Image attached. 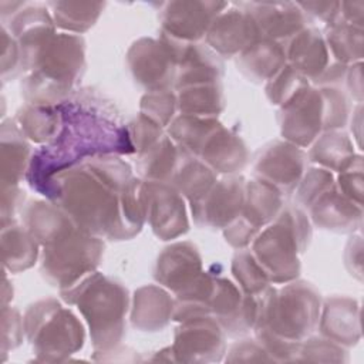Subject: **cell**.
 <instances>
[{"label": "cell", "instance_id": "52", "mask_svg": "<svg viewBox=\"0 0 364 364\" xmlns=\"http://www.w3.org/2000/svg\"><path fill=\"white\" fill-rule=\"evenodd\" d=\"M344 259H346V266L348 272L361 280V237L360 236L350 239L346 247Z\"/></svg>", "mask_w": 364, "mask_h": 364}, {"label": "cell", "instance_id": "26", "mask_svg": "<svg viewBox=\"0 0 364 364\" xmlns=\"http://www.w3.org/2000/svg\"><path fill=\"white\" fill-rule=\"evenodd\" d=\"M23 223L43 247L77 229V225L65 210L54 202L44 200H34L24 208Z\"/></svg>", "mask_w": 364, "mask_h": 364}, {"label": "cell", "instance_id": "17", "mask_svg": "<svg viewBox=\"0 0 364 364\" xmlns=\"http://www.w3.org/2000/svg\"><path fill=\"white\" fill-rule=\"evenodd\" d=\"M259 38L257 27L243 4H228L205 36L206 44L220 57H237Z\"/></svg>", "mask_w": 364, "mask_h": 364}, {"label": "cell", "instance_id": "19", "mask_svg": "<svg viewBox=\"0 0 364 364\" xmlns=\"http://www.w3.org/2000/svg\"><path fill=\"white\" fill-rule=\"evenodd\" d=\"M243 7L253 18L260 37L282 43L289 41L307 23L306 13L297 3L289 1H250Z\"/></svg>", "mask_w": 364, "mask_h": 364}, {"label": "cell", "instance_id": "18", "mask_svg": "<svg viewBox=\"0 0 364 364\" xmlns=\"http://www.w3.org/2000/svg\"><path fill=\"white\" fill-rule=\"evenodd\" d=\"M171 43L178 63L175 77L176 90L198 84L222 82V57L218 55L208 44L182 43L173 38H171Z\"/></svg>", "mask_w": 364, "mask_h": 364}, {"label": "cell", "instance_id": "28", "mask_svg": "<svg viewBox=\"0 0 364 364\" xmlns=\"http://www.w3.org/2000/svg\"><path fill=\"white\" fill-rule=\"evenodd\" d=\"M1 182L18 185L27 175L31 162V146L16 121L7 119L1 124Z\"/></svg>", "mask_w": 364, "mask_h": 364}, {"label": "cell", "instance_id": "51", "mask_svg": "<svg viewBox=\"0 0 364 364\" xmlns=\"http://www.w3.org/2000/svg\"><path fill=\"white\" fill-rule=\"evenodd\" d=\"M299 7L307 14L330 24L340 17V1H307L297 3Z\"/></svg>", "mask_w": 364, "mask_h": 364}, {"label": "cell", "instance_id": "29", "mask_svg": "<svg viewBox=\"0 0 364 364\" xmlns=\"http://www.w3.org/2000/svg\"><path fill=\"white\" fill-rule=\"evenodd\" d=\"M284 206L283 193L272 183L259 178L246 182L245 205L242 216L262 230L279 215Z\"/></svg>", "mask_w": 364, "mask_h": 364}, {"label": "cell", "instance_id": "11", "mask_svg": "<svg viewBox=\"0 0 364 364\" xmlns=\"http://www.w3.org/2000/svg\"><path fill=\"white\" fill-rule=\"evenodd\" d=\"M175 361H220L226 353V333L212 316H199L181 321L171 346Z\"/></svg>", "mask_w": 364, "mask_h": 364}, {"label": "cell", "instance_id": "14", "mask_svg": "<svg viewBox=\"0 0 364 364\" xmlns=\"http://www.w3.org/2000/svg\"><path fill=\"white\" fill-rule=\"evenodd\" d=\"M225 1H168L162 4L159 20L162 33L182 43H199L220 11Z\"/></svg>", "mask_w": 364, "mask_h": 364}, {"label": "cell", "instance_id": "41", "mask_svg": "<svg viewBox=\"0 0 364 364\" xmlns=\"http://www.w3.org/2000/svg\"><path fill=\"white\" fill-rule=\"evenodd\" d=\"M141 114L156 122L159 127H168L178 109V98L176 94L171 90H156L148 91L141 98Z\"/></svg>", "mask_w": 364, "mask_h": 364}, {"label": "cell", "instance_id": "49", "mask_svg": "<svg viewBox=\"0 0 364 364\" xmlns=\"http://www.w3.org/2000/svg\"><path fill=\"white\" fill-rule=\"evenodd\" d=\"M226 361L230 363H249V361H273V358L267 354V351L262 347V344L255 340H240L235 343L228 351Z\"/></svg>", "mask_w": 364, "mask_h": 364}, {"label": "cell", "instance_id": "39", "mask_svg": "<svg viewBox=\"0 0 364 364\" xmlns=\"http://www.w3.org/2000/svg\"><path fill=\"white\" fill-rule=\"evenodd\" d=\"M232 273L242 293L247 296H260L270 283L266 272L247 247L235 253L232 259Z\"/></svg>", "mask_w": 364, "mask_h": 364}, {"label": "cell", "instance_id": "16", "mask_svg": "<svg viewBox=\"0 0 364 364\" xmlns=\"http://www.w3.org/2000/svg\"><path fill=\"white\" fill-rule=\"evenodd\" d=\"M209 310L228 336L237 337L255 327L259 304L257 297L242 293L237 284L216 276Z\"/></svg>", "mask_w": 364, "mask_h": 364}, {"label": "cell", "instance_id": "25", "mask_svg": "<svg viewBox=\"0 0 364 364\" xmlns=\"http://www.w3.org/2000/svg\"><path fill=\"white\" fill-rule=\"evenodd\" d=\"M175 299L168 289L146 284L135 290L132 299L131 323L139 331H161L173 317Z\"/></svg>", "mask_w": 364, "mask_h": 364}, {"label": "cell", "instance_id": "53", "mask_svg": "<svg viewBox=\"0 0 364 364\" xmlns=\"http://www.w3.org/2000/svg\"><path fill=\"white\" fill-rule=\"evenodd\" d=\"M363 10L364 1H341L340 3V17L355 26L363 28Z\"/></svg>", "mask_w": 364, "mask_h": 364}, {"label": "cell", "instance_id": "47", "mask_svg": "<svg viewBox=\"0 0 364 364\" xmlns=\"http://www.w3.org/2000/svg\"><path fill=\"white\" fill-rule=\"evenodd\" d=\"M1 77L3 81H7L9 77L14 78L23 70V55L18 43L4 26L1 27Z\"/></svg>", "mask_w": 364, "mask_h": 364}, {"label": "cell", "instance_id": "2", "mask_svg": "<svg viewBox=\"0 0 364 364\" xmlns=\"http://www.w3.org/2000/svg\"><path fill=\"white\" fill-rule=\"evenodd\" d=\"M132 178L131 166L118 155H100L55 175L44 196L65 210L78 229L127 240L121 192Z\"/></svg>", "mask_w": 364, "mask_h": 364}, {"label": "cell", "instance_id": "31", "mask_svg": "<svg viewBox=\"0 0 364 364\" xmlns=\"http://www.w3.org/2000/svg\"><path fill=\"white\" fill-rule=\"evenodd\" d=\"M38 243L24 225L14 220L1 225L3 263L11 273L30 269L38 257Z\"/></svg>", "mask_w": 364, "mask_h": 364}, {"label": "cell", "instance_id": "40", "mask_svg": "<svg viewBox=\"0 0 364 364\" xmlns=\"http://www.w3.org/2000/svg\"><path fill=\"white\" fill-rule=\"evenodd\" d=\"M307 87H310L309 80L286 64L270 81L266 82V95L270 104L282 108L293 101Z\"/></svg>", "mask_w": 364, "mask_h": 364}, {"label": "cell", "instance_id": "36", "mask_svg": "<svg viewBox=\"0 0 364 364\" xmlns=\"http://www.w3.org/2000/svg\"><path fill=\"white\" fill-rule=\"evenodd\" d=\"M324 41L330 55L341 64L360 63L363 58V28L344 21L341 17L327 24Z\"/></svg>", "mask_w": 364, "mask_h": 364}, {"label": "cell", "instance_id": "34", "mask_svg": "<svg viewBox=\"0 0 364 364\" xmlns=\"http://www.w3.org/2000/svg\"><path fill=\"white\" fill-rule=\"evenodd\" d=\"M16 122L27 139L46 145L60 132L61 114L57 105L27 104L18 109Z\"/></svg>", "mask_w": 364, "mask_h": 364}, {"label": "cell", "instance_id": "4", "mask_svg": "<svg viewBox=\"0 0 364 364\" xmlns=\"http://www.w3.org/2000/svg\"><path fill=\"white\" fill-rule=\"evenodd\" d=\"M60 293L67 303L75 304L85 318L95 354L117 350L125 336L129 303L125 286L102 273L92 272Z\"/></svg>", "mask_w": 364, "mask_h": 364}, {"label": "cell", "instance_id": "10", "mask_svg": "<svg viewBox=\"0 0 364 364\" xmlns=\"http://www.w3.org/2000/svg\"><path fill=\"white\" fill-rule=\"evenodd\" d=\"M127 64L135 82L148 91L169 90L175 84L176 55L166 36L159 40L142 37L127 53Z\"/></svg>", "mask_w": 364, "mask_h": 364}, {"label": "cell", "instance_id": "7", "mask_svg": "<svg viewBox=\"0 0 364 364\" xmlns=\"http://www.w3.org/2000/svg\"><path fill=\"white\" fill-rule=\"evenodd\" d=\"M348 101L337 87H307L277 112L282 136L300 146H310L316 138L341 129L348 118Z\"/></svg>", "mask_w": 364, "mask_h": 364}, {"label": "cell", "instance_id": "45", "mask_svg": "<svg viewBox=\"0 0 364 364\" xmlns=\"http://www.w3.org/2000/svg\"><path fill=\"white\" fill-rule=\"evenodd\" d=\"M336 185L344 196L363 206V156L360 154L346 169L338 172Z\"/></svg>", "mask_w": 364, "mask_h": 364}, {"label": "cell", "instance_id": "3", "mask_svg": "<svg viewBox=\"0 0 364 364\" xmlns=\"http://www.w3.org/2000/svg\"><path fill=\"white\" fill-rule=\"evenodd\" d=\"M85 70V43L77 34H54L33 57L21 82L27 104L58 105L67 100Z\"/></svg>", "mask_w": 364, "mask_h": 364}, {"label": "cell", "instance_id": "50", "mask_svg": "<svg viewBox=\"0 0 364 364\" xmlns=\"http://www.w3.org/2000/svg\"><path fill=\"white\" fill-rule=\"evenodd\" d=\"M24 192L18 188V185H6L3 186L1 193V225L13 222V216L17 209L23 205Z\"/></svg>", "mask_w": 364, "mask_h": 364}, {"label": "cell", "instance_id": "5", "mask_svg": "<svg viewBox=\"0 0 364 364\" xmlns=\"http://www.w3.org/2000/svg\"><path fill=\"white\" fill-rule=\"evenodd\" d=\"M311 237V226L304 209L284 205L279 215L257 233L252 253L273 283H289L300 274V256Z\"/></svg>", "mask_w": 364, "mask_h": 364}, {"label": "cell", "instance_id": "1", "mask_svg": "<svg viewBox=\"0 0 364 364\" xmlns=\"http://www.w3.org/2000/svg\"><path fill=\"white\" fill-rule=\"evenodd\" d=\"M57 108L61 114L60 132L33 152L26 175L30 186L41 195L55 175L85 159L135 152L115 105L95 90L74 91Z\"/></svg>", "mask_w": 364, "mask_h": 364}, {"label": "cell", "instance_id": "8", "mask_svg": "<svg viewBox=\"0 0 364 364\" xmlns=\"http://www.w3.org/2000/svg\"><path fill=\"white\" fill-rule=\"evenodd\" d=\"M24 333L40 361H63L82 348V323L55 299L31 304L24 314Z\"/></svg>", "mask_w": 364, "mask_h": 364}, {"label": "cell", "instance_id": "21", "mask_svg": "<svg viewBox=\"0 0 364 364\" xmlns=\"http://www.w3.org/2000/svg\"><path fill=\"white\" fill-rule=\"evenodd\" d=\"M307 210L311 222L324 230L346 233L361 226L363 206L344 196L336 183L326 189Z\"/></svg>", "mask_w": 364, "mask_h": 364}, {"label": "cell", "instance_id": "37", "mask_svg": "<svg viewBox=\"0 0 364 364\" xmlns=\"http://www.w3.org/2000/svg\"><path fill=\"white\" fill-rule=\"evenodd\" d=\"M220 125L216 118L181 114L168 125L169 138L192 155H198L205 139Z\"/></svg>", "mask_w": 364, "mask_h": 364}, {"label": "cell", "instance_id": "48", "mask_svg": "<svg viewBox=\"0 0 364 364\" xmlns=\"http://www.w3.org/2000/svg\"><path fill=\"white\" fill-rule=\"evenodd\" d=\"M259 232H260V229L253 226L242 215H239L232 223H229L223 229V235H225L226 242L237 250L246 249L255 240V237L257 236Z\"/></svg>", "mask_w": 364, "mask_h": 364}, {"label": "cell", "instance_id": "9", "mask_svg": "<svg viewBox=\"0 0 364 364\" xmlns=\"http://www.w3.org/2000/svg\"><path fill=\"white\" fill-rule=\"evenodd\" d=\"M102 255V237L77 228L43 247L41 273L47 282L64 290L95 272Z\"/></svg>", "mask_w": 364, "mask_h": 364}, {"label": "cell", "instance_id": "23", "mask_svg": "<svg viewBox=\"0 0 364 364\" xmlns=\"http://www.w3.org/2000/svg\"><path fill=\"white\" fill-rule=\"evenodd\" d=\"M216 173L233 175L249 162V151L243 139L222 124L205 139L198 155Z\"/></svg>", "mask_w": 364, "mask_h": 364}, {"label": "cell", "instance_id": "12", "mask_svg": "<svg viewBox=\"0 0 364 364\" xmlns=\"http://www.w3.org/2000/svg\"><path fill=\"white\" fill-rule=\"evenodd\" d=\"M307 152L303 148L286 139H276L257 151L253 171L256 178L272 183L283 195H290L307 171Z\"/></svg>", "mask_w": 364, "mask_h": 364}, {"label": "cell", "instance_id": "6", "mask_svg": "<svg viewBox=\"0 0 364 364\" xmlns=\"http://www.w3.org/2000/svg\"><path fill=\"white\" fill-rule=\"evenodd\" d=\"M257 320L253 327L280 338L301 343L318 326L321 297L316 287L303 280H291L283 287H267L257 296Z\"/></svg>", "mask_w": 364, "mask_h": 364}, {"label": "cell", "instance_id": "24", "mask_svg": "<svg viewBox=\"0 0 364 364\" xmlns=\"http://www.w3.org/2000/svg\"><path fill=\"white\" fill-rule=\"evenodd\" d=\"M284 47L287 64L311 82L331 63L324 37L314 27H304Z\"/></svg>", "mask_w": 364, "mask_h": 364}, {"label": "cell", "instance_id": "33", "mask_svg": "<svg viewBox=\"0 0 364 364\" xmlns=\"http://www.w3.org/2000/svg\"><path fill=\"white\" fill-rule=\"evenodd\" d=\"M181 155L182 148L168 135H164L156 144L138 155L136 169L141 179L146 182L171 183Z\"/></svg>", "mask_w": 364, "mask_h": 364}, {"label": "cell", "instance_id": "42", "mask_svg": "<svg viewBox=\"0 0 364 364\" xmlns=\"http://www.w3.org/2000/svg\"><path fill=\"white\" fill-rule=\"evenodd\" d=\"M296 361H326V363H347L348 353L346 347L326 338L307 337L300 344Z\"/></svg>", "mask_w": 364, "mask_h": 364}, {"label": "cell", "instance_id": "54", "mask_svg": "<svg viewBox=\"0 0 364 364\" xmlns=\"http://www.w3.org/2000/svg\"><path fill=\"white\" fill-rule=\"evenodd\" d=\"M363 75H361V61L360 63H354L348 67L347 70V85L350 88L351 95L358 101V104L363 100V81H361Z\"/></svg>", "mask_w": 364, "mask_h": 364}, {"label": "cell", "instance_id": "43", "mask_svg": "<svg viewBox=\"0 0 364 364\" xmlns=\"http://www.w3.org/2000/svg\"><path fill=\"white\" fill-rule=\"evenodd\" d=\"M334 183V176L330 171L320 166L307 169L296 188V205L301 209H309V206Z\"/></svg>", "mask_w": 364, "mask_h": 364}, {"label": "cell", "instance_id": "27", "mask_svg": "<svg viewBox=\"0 0 364 364\" xmlns=\"http://www.w3.org/2000/svg\"><path fill=\"white\" fill-rule=\"evenodd\" d=\"M287 64L282 43L260 37L236 57L237 70L253 82L270 81Z\"/></svg>", "mask_w": 364, "mask_h": 364}, {"label": "cell", "instance_id": "55", "mask_svg": "<svg viewBox=\"0 0 364 364\" xmlns=\"http://www.w3.org/2000/svg\"><path fill=\"white\" fill-rule=\"evenodd\" d=\"M24 3H13V7H11V10L13 9H18V7H21ZM7 6V3L6 1H1V4H0V7H6ZM9 16V11H6V9H1V18L3 20H6V17ZM11 16H13V11H11Z\"/></svg>", "mask_w": 364, "mask_h": 364}, {"label": "cell", "instance_id": "30", "mask_svg": "<svg viewBox=\"0 0 364 364\" xmlns=\"http://www.w3.org/2000/svg\"><path fill=\"white\" fill-rule=\"evenodd\" d=\"M218 181V173L202 159L182 148V155L171 185L191 203L199 200Z\"/></svg>", "mask_w": 364, "mask_h": 364}, {"label": "cell", "instance_id": "38", "mask_svg": "<svg viewBox=\"0 0 364 364\" xmlns=\"http://www.w3.org/2000/svg\"><path fill=\"white\" fill-rule=\"evenodd\" d=\"M55 27L71 33H84L98 20L104 3H71L51 1L47 3Z\"/></svg>", "mask_w": 364, "mask_h": 364}, {"label": "cell", "instance_id": "22", "mask_svg": "<svg viewBox=\"0 0 364 364\" xmlns=\"http://www.w3.org/2000/svg\"><path fill=\"white\" fill-rule=\"evenodd\" d=\"M320 334L343 347L355 346L361 338L360 306L346 296L328 297L318 318Z\"/></svg>", "mask_w": 364, "mask_h": 364}, {"label": "cell", "instance_id": "46", "mask_svg": "<svg viewBox=\"0 0 364 364\" xmlns=\"http://www.w3.org/2000/svg\"><path fill=\"white\" fill-rule=\"evenodd\" d=\"M3 338H1V353L6 354L9 350H13L21 344L24 333V318L20 311L14 307L3 306Z\"/></svg>", "mask_w": 364, "mask_h": 364}, {"label": "cell", "instance_id": "44", "mask_svg": "<svg viewBox=\"0 0 364 364\" xmlns=\"http://www.w3.org/2000/svg\"><path fill=\"white\" fill-rule=\"evenodd\" d=\"M129 138L135 152L139 155L154 144H156L165 134L162 127L139 112V115L128 125Z\"/></svg>", "mask_w": 364, "mask_h": 364}, {"label": "cell", "instance_id": "32", "mask_svg": "<svg viewBox=\"0 0 364 364\" xmlns=\"http://www.w3.org/2000/svg\"><path fill=\"white\" fill-rule=\"evenodd\" d=\"M354 144L343 129H333L320 134L307 152L309 161L327 171L341 172L355 158Z\"/></svg>", "mask_w": 364, "mask_h": 364}, {"label": "cell", "instance_id": "13", "mask_svg": "<svg viewBox=\"0 0 364 364\" xmlns=\"http://www.w3.org/2000/svg\"><path fill=\"white\" fill-rule=\"evenodd\" d=\"M245 195L246 179L242 175L233 173L218 179L205 196L191 203L195 225L225 229L242 213Z\"/></svg>", "mask_w": 364, "mask_h": 364}, {"label": "cell", "instance_id": "20", "mask_svg": "<svg viewBox=\"0 0 364 364\" xmlns=\"http://www.w3.org/2000/svg\"><path fill=\"white\" fill-rule=\"evenodd\" d=\"M202 257L191 242H176L165 247L156 259L154 277L171 290L179 291L202 273Z\"/></svg>", "mask_w": 364, "mask_h": 364}, {"label": "cell", "instance_id": "15", "mask_svg": "<svg viewBox=\"0 0 364 364\" xmlns=\"http://www.w3.org/2000/svg\"><path fill=\"white\" fill-rule=\"evenodd\" d=\"M146 220L161 240H173L189 230L183 196L165 182L145 181Z\"/></svg>", "mask_w": 364, "mask_h": 364}, {"label": "cell", "instance_id": "35", "mask_svg": "<svg viewBox=\"0 0 364 364\" xmlns=\"http://www.w3.org/2000/svg\"><path fill=\"white\" fill-rule=\"evenodd\" d=\"M178 109L181 114L216 118L225 108L222 82L198 84L178 90Z\"/></svg>", "mask_w": 364, "mask_h": 364}]
</instances>
